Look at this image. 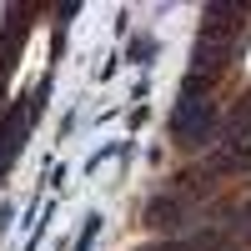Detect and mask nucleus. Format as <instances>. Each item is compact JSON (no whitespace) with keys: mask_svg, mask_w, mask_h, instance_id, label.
Returning a JSON list of instances; mask_svg holds the SVG:
<instances>
[{"mask_svg":"<svg viewBox=\"0 0 251 251\" xmlns=\"http://www.w3.org/2000/svg\"><path fill=\"white\" fill-rule=\"evenodd\" d=\"M100 236V216H86V231H80V241H75V251H86L91 241Z\"/></svg>","mask_w":251,"mask_h":251,"instance_id":"nucleus-1","label":"nucleus"}]
</instances>
